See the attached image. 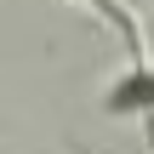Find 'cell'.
<instances>
[{
  "instance_id": "1",
  "label": "cell",
  "mask_w": 154,
  "mask_h": 154,
  "mask_svg": "<svg viewBox=\"0 0 154 154\" xmlns=\"http://www.w3.org/2000/svg\"><path fill=\"white\" fill-rule=\"evenodd\" d=\"M69 6H91L103 23H114V29H120V40H126V57H131V63H149L143 29H137V17H131V6H126V0H69Z\"/></svg>"
},
{
  "instance_id": "2",
  "label": "cell",
  "mask_w": 154,
  "mask_h": 154,
  "mask_svg": "<svg viewBox=\"0 0 154 154\" xmlns=\"http://www.w3.org/2000/svg\"><path fill=\"white\" fill-rule=\"evenodd\" d=\"M143 46H154V6H149V40ZM149 63H154V51H149Z\"/></svg>"
}]
</instances>
